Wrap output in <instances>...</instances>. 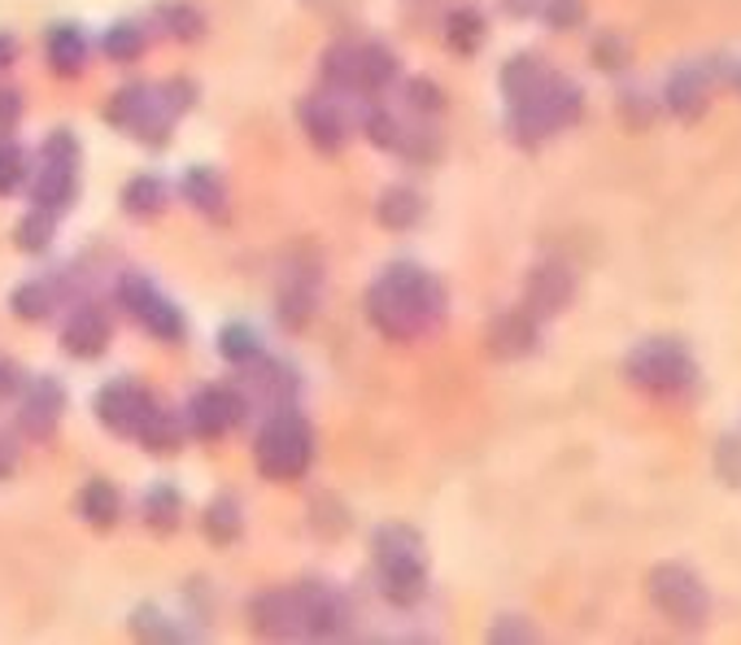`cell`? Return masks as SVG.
<instances>
[{
	"label": "cell",
	"instance_id": "6da1fadb",
	"mask_svg": "<svg viewBox=\"0 0 741 645\" xmlns=\"http://www.w3.org/2000/svg\"><path fill=\"white\" fill-rule=\"evenodd\" d=\"M445 305H449L445 284L432 271H423L419 262H389V266L371 280L367 301H362L367 323H371L384 341H397V345L437 332L445 319Z\"/></svg>",
	"mask_w": 741,
	"mask_h": 645
},
{
	"label": "cell",
	"instance_id": "7a4b0ae2",
	"mask_svg": "<svg viewBox=\"0 0 741 645\" xmlns=\"http://www.w3.org/2000/svg\"><path fill=\"white\" fill-rule=\"evenodd\" d=\"M253 467L271 485L305 480V471L314 467V428L296 405L262 419V428L253 437Z\"/></svg>",
	"mask_w": 741,
	"mask_h": 645
},
{
	"label": "cell",
	"instance_id": "3957f363",
	"mask_svg": "<svg viewBox=\"0 0 741 645\" xmlns=\"http://www.w3.org/2000/svg\"><path fill=\"white\" fill-rule=\"evenodd\" d=\"M114 293H118V305L145 328L153 341H162V345H184V336H188L184 310L166 297L145 271H123L118 284H114Z\"/></svg>",
	"mask_w": 741,
	"mask_h": 645
},
{
	"label": "cell",
	"instance_id": "277c9868",
	"mask_svg": "<svg viewBox=\"0 0 741 645\" xmlns=\"http://www.w3.org/2000/svg\"><path fill=\"white\" fill-rule=\"evenodd\" d=\"M624 371H628V380H633L637 389L654 393V398H676V393H685L693 384V375H698L690 349L681 345V341H667V336L642 341V345L628 353Z\"/></svg>",
	"mask_w": 741,
	"mask_h": 645
},
{
	"label": "cell",
	"instance_id": "5b68a950",
	"mask_svg": "<svg viewBox=\"0 0 741 645\" xmlns=\"http://www.w3.org/2000/svg\"><path fill=\"white\" fill-rule=\"evenodd\" d=\"M105 123H109V127H118V131H127V136H131V140H140V145L162 149V145L170 140L175 114L162 105L157 84L136 79V84H123V88L109 97V105H105Z\"/></svg>",
	"mask_w": 741,
	"mask_h": 645
},
{
	"label": "cell",
	"instance_id": "8992f818",
	"mask_svg": "<svg viewBox=\"0 0 741 645\" xmlns=\"http://www.w3.org/2000/svg\"><path fill=\"white\" fill-rule=\"evenodd\" d=\"M650 602L681 628H702L706 615H711V597L706 585L693 576L690 567L681 563H663L650 571Z\"/></svg>",
	"mask_w": 741,
	"mask_h": 645
},
{
	"label": "cell",
	"instance_id": "52a82bcc",
	"mask_svg": "<svg viewBox=\"0 0 741 645\" xmlns=\"http://www.w3.org/2000/svg\"><path fill=\"white\" fill-rule=\"evenodd\" d=\"M184 423L197 441H223L232 428L248 423L245 398L236 393V384H205L184 405Z\"/></svg>",
	"mask_w": 741,
	"mask_h": 645
},
{
	"label": "cell",
	"instance_id": "ba28073f",
	"mask_svg": "<svg viewBox=\"0 0 741 645\" xmlns=\"http://www.w3.org/2000/svg\"><path fill=\"white\" fill-rule=\"evenodd\" d=\"M245 389L236 384V393L245 398V410L248 414H275V410H289L296 405V389H301V380H296V371L289 362H280V358H253L245 367Z\"/></svg>",
	"mask_w": 741,
	"mask_h": 645
},
{
	"label": "cell",
	"instance_id": "9c48e42d",
	"mask_svg": "<svg viewBox=\"0 0 741 645\" xmlns=\"http://www.w3.org/2000/svg\"><path fill=\"white\" fill-rule=\"evenodd\" d=\"M18 398H22V405H18V432L31 437V441H52L57 423H61V414L70 405L66 384L57 375H31Z\"/></svg>",
	"mask_w": 741,
	"mask_h": 645
},
{
	"label": "cell",
	"instance_id": "30bf717a",
	"mask_svg": "<svg viewBox=\"0 0 741 645\" xmlns=\"http://www.w3.org/2000/svg\"><path fill=\"white\" fill-rule=\"evenodd\" d=\"M248 628L271 642H296L305 637V606L296 589H266L248 602Z\"/></svg>",
	"mask_w": 741,
	"mask_h": 645
},
{
	"label": "cell",
	"instance_id": "8fae6325",
	"mask_svg": "<svg viewBox=\"0 0 741 645\" xmlns=\"http://www.w3.org/2000/svg\"><path fill=\"white\" fill-rule=\"evenodd\" d=\"M153 405V393L140 389L136 380H109L100 384L97 398H92V410H97V423L114 437H131L145 419V410Z\"/></svg>",
	"mask_w": 741,
	"mask_h": 645
},
{
	"label": "cell",
	"instance_id": "7c38bea8",
	"mask_svg": "<svg viewBox=\"0 0 741 645\" xmlns=\"http://www.w3.org/2000/svg\"><path fill=\"white\" fill-rule=\"evenodd\" d=\"M572 297H576V280H572V271H567L563 262H542V266H533L528 280H524V310H528L537 323L563 314V310L572 305Z\"/></svg>",
	"mask_w": 741,
	"mask_h": 645
},
{
	"label": "cell",
	"instance_id": "4fadbf2b",
	"mask_svg": "<svg viewBox=\"0 0 741 645\" xmlns=\"http://www.w3.org/2000/svg\"><path fill=\"white\" fill-rule=\"evenodd\" d=\"M296 123L305 131V140L319 153H341L349 140V118L341 109V100L332 92H319V97H305L296 105Z\"/></svg>",
	"mask_w": 741,
	"mask_h": 645
},
{
	"label": "cell",
	"instance_id": "5bb4252c",
	"mask_svg": "<svg viewBox=\"0 0 741 645\" xmlns=\"http://www.w3.org/2000/svg\"><path fill=\"white\" fill-rule=\"evenodd\" d=\"M301 594V606H305V637H345L349 633V602L328 580H305L296 585Z\"/></svg>",
	"mask_w": 741,
	"mask_h": 645
},
{
	"label": "cell",
	"instance_id": "9a60e30c",
	"mask_svg": "<svg viewBox=\"0 0 741 645\" xmlns=\"http://www.w3.org/2000/svg\"><path fill=\"white\" fill-rule=\"evenodd\" d=\"M376 580H380V597L389 606H419L428 594V563L423 554H401V558H380L376 563Z\"/></svg>",
	"mask_w": 741,
	"mask_h": 645
},
{
	"label": "cell",
	"instance_id": "2e32d148",
	"mask_svg": "<svg viewBox=\"0 0 741 645\" xmlns=\"http://www.w3.org/2000/svg\"><path fill=\"white\" fill-rule=\"evenodd\" d=\"M114 341V328H109V314L92 305V301H84V305H75L70 310V319H66V328H61V349L70 353V358H79V362H92L100 358L105 349Z\"/></svg>",
	"mask_w": 741,
	"mask_h": 645
},
{
	"label": "cell",
	"instance_id": "e0dca14e",
	"mask_svg": "<svg viewBox=\"0 0 741 645\" xmlns=\"http://www.w3.org/2000/svg\"><path fill=\"white\" fill-rule=\"evenodd\" d=\"M542 341V328L528 310H506L489 323V353L501 362H515V358H528Z\"/></svg>",
	"mask_w": 741,
	"mask_h": 645
},
{
	"label": "cell",
	"instance_id": "ac0fdd59",
	"mask_svg": "<svg viewBox=\"0 0 741 645\" xmlns=\"http://www.w3.org/2000/svg\"><path fill=\"white\" fill-rule=\"evenodd\" d=\"M79 197V166L75 162H49L40 157V170L31 179V201L49 214H66Z\"/></svg>",
	"mask_w": 741,
	"mask_h": 645
},
{
	"label": "cell",
	"instance_id": "d6986e66",
	"mask_svg": "<svg viewBox=\"0 0 741 645\" xmlns=\"http://www.w3.org/2000/svg\"><path fill=\"white\" fill-rule=\"evenodd\" d=\"M145 453L153 458H166V453H175V449H184V437H188V423H184V414L179 410H170V405H162V401L153 398V405L145 410V419H140V428L131 432Z\"/></svg>",
	"mask_w": 741,
	"mask_h": 645
},
{
	"label": "cell",
	"instance_id": "ffe728a7",
	"mask_svg": "<svg viewBox=\"0 0 741 645\" xmlns=\"http://www.w3.org/2000/svg\"><path fill=\"white\" fill-rule=\"evenodd\" d=\"M179 197L188 201L197 214L214 218V223H227V184L214 166H188L184 179H179Z\"/></svg>",
	"mask_w": 741,
	"mask_h": 645
},
{
	"label": "cell",
	"instance_id": "44dd1931",
	"mask_svg": "<svg viewBox=\"0 0 741 645\" xmlns=\"http://www.w3.org/2000/svg\"><path fill=\"white\" fill-rule=\"evenodd\" d=\"M45 57H49L52 75L75 79L88 66V36L79 31V22H52L45 36Z\"/></svg>",
	"mask_w": 741,
	"mask_h": 645
},
{
	"label": "cell",
	"instance_id": "7402d4cb",
	"mask_svg": "<svg viewBox=\"0 0 741 645\" xmlns=\"http://www.w3.org/2000/svg\"><path fill=\"white\" fill-rule=\"evenodd\" d=\"M319 70H323V88L332 97H367L362 92V45H332L323 52Z\"/></svg>",
	"mask_w": 741,
	"mask_h": 645
},
{
	"label": "cell",
	"instance_id": "603a6c76",
	"mask_svg": "<svg viewBox=\"0 0 741 645\" xmlns=\"http://www.w3.org/2000/svg\"><path fill=\"white\" fill-rule=\"evenodd\" d=\"M123 214L127 218H136V223H153V218H162L166 214V205H170V188L162 184V175H153V170H140V175H131L127 184H123Z\"/></svg>",
	"mask_w": 741,
	"mask_h": 645
},
{
	"label": "cell",
	"instance_id": "cb8c5ba5",
	"mask_svg": "<svg viewBox=\"0 0 741 645\" xmlns=\"http://www.w3.org/2000/svg\"><path fill=\"white\" fill-rule=\"evenodd\" d=\"M706 92H711V79H706V70L693 61V66H681V70H672V79H667V109L676 114V118H702V109H706Z\"/></svg>",
	"mask_w": 741,
	"mask_h": 645
},
{
	"label": "cell",
	"instance_id": "d4e9b609",
	"mask_svg": "<svg viewBox=\"0 0 741 645\" xmlns=\"http://www.w3.org/2000/svg\"><path fill=\"white\" fill-rule=\"evenodd\" d=\"M201 532H205V541L214 549H227L241 541V532H245V510H241V497L236 493H218L209 497V506H205V515H201Z\"/></svg>",
	"mask_w": 741,
	"mask_h": 645
},
{
	"label": "cell",
	"instance_id": "484cf974",
	"mask_svg": "<svg viewBox=\"0 0 741 645\" xmlns=\"http://www.w3.org/2000/svg\"><path fill=\"white\" fill-rule=\"evenodd\" d=\"M79 515H84V524L88 528H97V532H109V528H118V519H123V493H118V485L114 480H88L84 489H79Z\"/></svg>",
	"mask_w": 741,
	"mask_h": 645
},
{
	"label": "cell",
	"instance_id": "4316f807",
	"mask_svg": "<svg viewBox=\"0 0 741 645\" xmlns=\"http://www.w3.org/2000/svg\"><path fill=\"white\" fill-rule=\"evenodd\" d=\"M423 197L410 188V184H393V188H384L380 201H376V223L380 227H389V232H410V227H419V218H423Z\"/></svg>",
	"mask_w": 741,
	"mask_h": 645
},
{
	"label": "cell",
	"instance_id": "83f0119b",
	"mask_svg": "<svg viewBox=\"0 0 741 645\" xmlns=\"http://www.w3.org/2000/svg\"><path fill=\"white\" fill-rule=\"evenodd\" d=\"M57 284L52 280H22L13 293H9V310L18 323H49L52 310H57Z\"/></svg>",
	"mask_w": 741,
	"mask_h": 645
},
{
	"label": "cell",
	"instance_id": "f1b7e54d",
	"mask_svg": "<svg viewBox=\"0 0 741 645\" xmlns=\"http://www.w3.org/2000/svg\"><path fill=\"white\" fill-rule=\"evenodd\" d=\"M140 515H145V524L157 537H170V532H179V524H184V493H179L175 485H153V489L140 497Z\"/></svg>",
	"mask_w": 741,
	"mask_h": 645
},
{
	"label": "cell",
	"instance_id": "f546056e",
	"mask_svg": "<svg viewBox=\"0 0 741 645\" xmlns=\"http://www.w3.org/2000/svg\"><path fill=\"white\" fill-rule=\"evenodd\" d=\"M485 36H489V27H485V13H480V9L462 4V9H449V13H445V49L449 52L471 57V52H480Z\"/></svg>",
	"mask_w": 741,
	"mask_h": 645
},
{
	"label": "cell",
	"instance_id": "4dcf8cb0",
	"mask_svg": "<svg viewBox=\"0 0 741 645\" xmlns=\"http://www.w3.org/2000/svg\"><path fill=\"white\" fill-rule=\"evenodd\" d=\"M397 79H401L397 52L389 49V45H380V40L362 45V92H367V97H380V92L393 88Z\"/></svg>",
	"mask_w": 741,
	"mask_h": 645
},
{
	"label": "cell",
	"instance_id": "1f68e13d",
	"mask_svg": "<svg viewBox=\"0 0 741 645\" xmlns=\"http://www.w3.org/2000/svg\"><path fill=\"white\" fill-rule=\"evenodd\" d=\"M52 236H57V214L40 209V205H31V209L13 223V248H18V253H27V257L49 253Z\"/></svg>",
	"mask_w": 741,
	"mask_h": 645
},
{
	"label": "cell",
	"instance_id": "d6a6232c",
	"mask_svg": "<svg viewBox=\"0 0 741 645\" xmlns=\"http://www.w3.org/2000/svg\"><path fill=\"white\" fill-rule=\"evenodd\" d=\"M157 22L179 45H197L201 36H205V27H209L205 13H201L193 0H166V4H157Z\"/></svg>",
	"mask_w": 741,
	"mask_h": 645
},
{
	"label": "cell",
	"instance_id": "836d02e7",
	"mask_svg": "<svg viewBox=\"0 0 741 645\" xmlns=\"http://www.w3.org/2000/svg\"><path fill=\"white\" fill-rule=\"evenodd\" d=\"M545 75H549V70H545L533 52H519V57H510V61L501 66V92H506V100L533 97L545 84Z\"/></svg>",
	"mask_w": 741,
	"mask_h": 645
},
{
	"label": "cell",
	"instance_id": "e575fe53",
	"mask_svg": "<svg viewBox=\"0 0 741 645\" xmlns=\"http://www.w3.org/2000/svg\"><path fill=\"white\" fill-rule=\"evenodd\" d=\"M314 271H305L301 280H289L284 289H280V323L284 328H305L310 323V314H314Z\"/></svg>",
	"mask_w": 741,
	"mask_h": 645
},
{
	"label": "cell",
	"instance_id": "d590c367",
	"mask_svg": "<svg viewBox=\"0 0 741 645\" xmlns=\"http://www.w3.org/2000/svg\"><path fill=\"white\" fill-rule=\"evenodd\" d=\"M362 136L380 153H397L401 140H406V127H401V118H397L389 105H367L362 109Z\"/></svg>",
	"mask_w": 741,
	"mask_h": 645
},
{
	"label": "cell",
	"instance_id": "8d00e7d4",
	"mask_svg": "<svg viewBox=\"0 0 741 645\" xmlns=\"http://www.w3.org/2000/svg\"><path fill=\"white\" fill-rule=\"evenodd\" d=\"M145 49H148V36L140 22H114V27H105V36H100V52H105L109 61H118V66L136 61Z\"/></svg>",
	"mask_w": 741,
	"mask_h": 645
},
{
	"label": "cell",
	"instance_id": "74e56055",
	"mask_svg": "<svg viewBox=\"0 0 741 645\" xmlns=\"http://www.w3.org/2000/svg\"><path fill=\"white\" fill-rule=\"evenodd\" d=\"M218 353H223V362H232V367H248L253 358H262L266 345H262V336L248 328V323H227L223 332H218Z\"/></svg>",
	"mask_w": 741,
	"mask_h": 645
},
{
	"label": "cell",
	"instance_id": "f35d334b",
	"mask_svg": "<svg viewBox=\"0 0 741 645\" xmlns=\"http://www.w3.org/2000/svg\"><path fill=\"white\" fill-rule=\"evenodd\" d=\"M401 554H423V537L410 524H380L371 537V558H401Z\"/></svg>",
	"mask_w": 741,
	"mask_h": 645
},
{
	"label": "cell",
	"instance_id": "ab89813d",
	"mask_svg": "<svg viewBox=\"0 0 741 645\" xmlns=\"http://www.w3.org/2000/svg\"><path fill=\"white\" fill-rule=\"evenodd\" d=\"M131 633L145 637V642H184V637H188V633H184L170 615H162L157 606H136V615H131Z\"/></svg>",
	"mask_w": 741,
	"mask_h": 645
},
{
	"label": "cell",
	"instance_id": "60d3db41",
	"mask_svg": "<svg viewBox=\"0 0 741 645\" xmlns=\"http://www.w3.org/2000/svg\"><path fill=\"white\" fill-rule=\"evenodd\" d=\"M397 157H406L410 166H432L437 157H441V136L423 123V127H406V140H401V149Z\"/></svg>",
	"mask_w": 741,
	"mask_h": 645
},
{
	"label": "cell",
	"instance_id": "b9f144b4",
	"mask_svg": "<svg viewBox=\"0 0 741 645\" xmlns=\"http://www.w3.org/2000/svg\"><path fill=\"white\" fill-rule=\"evenodd\" d=\"M406 105L423 118H437L445 109V88L428 75H415V79H406Z\"/></svg>",
	"mask_w": 741,
	"mask_h": 645
},
{
	"label": "cell",
	"instance_id": "7bdbcfd3",
	"mask_svg": "<svg viewBox=\"0 0 741 645\" xmlns=\"http://www.w3.org/2000/svg\"><path fill=\"white\" fill-rule=\"evenodd\" d=\"M27 170H31V166H27V149L4 136V140H0V197L18 193L22 179H27Z\"/></svg>",
	"mask_w": 741,
	"mask_h": 645
},
{
	"label": "cell",
	"instance_id": "ee69618b",
	"mask_svg": "<svg viewBox=\"0 0 741 645\" xmlns=\"http://www.w3.org/2000/svg\"><path fill=\"white\" fill-rule=\"evenodd\" d=\"M628 57H633V45H628V36H620V31H602V36L593 40V66H597V70H624Z\"/></svg>",
	"mask_w": 741,
	"mask_h": 645
},
{
	"label": "cell",
	"instance_id": "f6af8a7d",
	"mask_svg": "<svg viewBox=\"0 0 741 645\" xmlns=\"http://www.w3.org/2000/svg\"><path fill=\"white\" fill-rule=\"evenodd\" d=\"M157 92H162V105L175 114V118H184L193 105H197L201 88L188 79V75H175V79H166V84H157Z\"/></svg>",
	"mask_w": 741,
	"mask_h": 645
},
{
	"label": "cell",
	"instance_id": "bcb514c9",
	"mask_svg": "<svg viewBox=\"0 0 741 645\" xmlns=\"http://www.w3.org/2000/svg\"><path fill=\"white\" fill-rule=\"evenodd\" d=\"M542 18L554 31H576L585 22V0H542Z\"/></svg>",
	"mask_w": 741,
	"mask_h": 645
},
{
	"label": "cell",
	"instance_id": "7dc6e473",
	"mask_svg": "<svg viewBox=\"0 0 741 645\" xmlns=\"http://www.w3.org/2000/svg\"><path fill=\"white\" fill-rule=\"evenodd\" d=\"M79 153H84L79 136H75V131H66V127L49 131V136H45V145H40V157H49V162H75V166H79Z\"/></svg>",
	"mask_w": 741,
	"mask_h": 645
},
{
	"label": "cell",
	"instance_id": "c3c4849f",
	"mask_svg": "<svg viewBox=\"0 0 741 645\" xmlns=\"http://www.w3.org/2000/svg\"><path fill=\"white\" fill-rule=\"evenodd\" d=\"M489 642H537V628L519 615H501L494 628H489Z\"/></svg>",
	"mask_w": 741,
	"mask_h": 645
},
{
	"label": "cell",
	"instance_id": "681fc988",
	"mask_svg": "<svg viewBox=\"0 0 741 645\" xmlns=\"http://www.w3.org/2000/svg\"><path fill=\"white\" fill-rule=\"evenodd\" d=\"M715 467H720V476H724L729 485H741V437L720 441V449H715Z\"/></svg>",
	"mask_w": 741,
	"mask_h": 645
},
{
	"label": "cell",
	"instance_id": "f907efd6",
	"mask_svg": "<svg viewBox=\"0 0 741 645\" xmlns=\"http://www.w3.org/2000/svg\"><path fill=\"white\" fill-rule=\"evenodd\" d=\"M22 123V92L18 88H0V140L13 136Z\"/></svg>",
	"mask_w": 741,
	"mask_h": 645
},
{
	"label": "cell",
	"instance_id": "816d5d0a",
	"mask_svg": "<svg viewBox=\"0 0 741 645\" xmlns=\"http://www.w3.org/2000/svg\"><path fill=\"white\" fill-rule=\"evenodd\" d=\"M620 105H624V118H628L633 127H650V123H654V100L645 97L642 88H628Z\"/></svg>",
	"mask_w": 741,
	"mask_h": 645
},
{
	"label": "cell",
	"instance_id": "f5cc1de1",
	"mask_svg": "<svg viewBox=\"0 0 741 645\" xmlns=\"http://www.w3.org/2000/svg\"><path fill=\"white\" fill-rule=\"evenodd\" d=\"M18 467H22V446H18V437H13V432H0V485L13 480Z\"/></svg>",
	"mask_w": 741,
	"mask_h": 645
},
{
	"label": "cell",
	"instance_id": "db71d44e",
	"mask_svg": "<svg viewBox=\"0 0 741 645\" xmlns=\"http://www.w3.org/2000/svg\"><path fill=\"white\" fill-rule=\"evenodd\" d=\"M27 384V371L13 362V358H0V401L4 398H18Z\"/></svg>",
	"mask_w": 741,
	"mask_h": 645
},
{
	"label": "cell",
	"instance_id": "11a10c76",
	"mask_svg": "<svg viewBox=\"0 0 741 645\" xmlns=\"http://www.w3.org/2000/svg\"><path fill=\"white\" fill-rule=\"evenodd\" d=\"M18 61V36L13 31H0V75Z\"/></svg>",
	"mask_w": 741,
	"mask_h": 645
},
{
	"label": "cell",
	"instance_id": "9f6ffc18",
	"mask_svg": "<svg viewBox=\"0 0 741 645\" xmlns=\"http://www.w3.org/2000/svg\"><path fill=\"white\" fill-rule=\"evenodd\" d=\"M506 4V13H515V18H528V13H542V0H501Z\"/></svg>",
	"mask_w": 741,
	"mask_h": 645
},
{
	"label": "cell",
	"instance_id": "6f0895ef",
	"mask_svg": "<svg viewBox=\"0 0 741 645\" xmlns=\"http://www.w3.org/2000/svg\"><path fill=\"white\" fill-rule=\"evenodd\" d=\"M729 79L738 84V92H741V61H738V66H733V70H729Z\"/></svg>",
	"mask_w": 741,
	"mask_h": 645
}]
</instances>
